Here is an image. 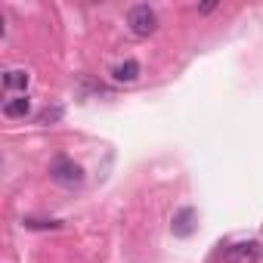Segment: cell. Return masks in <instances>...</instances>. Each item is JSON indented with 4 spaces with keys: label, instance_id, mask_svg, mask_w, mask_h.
<instances>
[{
    "label": "cell",
    "instance_id": "8992f818",
    "mask_svg": "<svg viewBox=\"0 0 263 263\" xmlns=\"http://www.w3.org/2000/svg\"><path fill=\"white\" fill-rule=\"evenodd\" d=\"M28 111H31V99H28V93H19V96H13V99L4 102V115H7V118H25Z\"/></svg>",
    "mask_w": 263,
    "mask_h": 263
},
{
    "label": "cell",
    "instance_id": "7a4b0ae2",
    "mask_svg": "<svg viewBox=\"0 0 263 263\" xmlns=\"http://www.w3.org/2000/svg\"><path fill=\"white\" fill-rule=\"evenodd\" d=\"M50 177H53V183L68 186V189H74V186H81V183H84V171H81V164H74V161H71V158H65V155H59V158L53 161Z\"/></svg>",
    "mask_w": 263,
    "mask_h": 263
},
{
    "label": "cell",
    "instance_id": "30bf717a",
    "mask_svg": "<svg viewBox=\"0 0 263 263\" xmlns=\"http://www.w3.org/2000/svg\"><path fill=\"white\" fill-rule=\"evenodd\" d=\"M214 10H217L214 0H211V4H201V7H198V13H214Z\"/></svg>",
    "mask_w": 263,
    "mask_h": 263
},
{
    "label": "cell",
    "instance_id": "52a82bcc",
    "mask_svg": "<svg viewBox=\"0 0 263 263\" xmlns=\"http://www.w3.org/2000/svg\"><path fill=\"white\" fill-rule=\"evenodd\" d=\"M28 81H31V74L25 71V68H10L7 74H4V87H10V90H28Z\"/></svg>",
    "mask_w": 263,
    "mask_h": 263
},
{
    "label": "cell",
    "instance_id": "5b68a950",
    "mask_svg": "<svg viewBox=\"0 0 263 263\" xmlns=\"http://www.w3.org/2000/svg\"><path fill=\"white\" fill-rule=\"evenodd\" d=\"M171 229H174V235H180V238L192 235V232H195V211H192V208H180Z\"/></svg>",
    "mask_w": 263,
    "mask_h": 263
},
{
    "label": "cell",
    "instance_id": "ba28073f",
    "mask_svg": "<svg viewBox=\"0 0 263 263\" xmlns=\"http://www.w3.org/2000/svg\"><path fill=\"white\" fill-rule=\"evenodd\" d=\"M62 105H47L41 115H37V124H56V121H62Z\"/></svg>",
    "mask_w": 263,
    "mask_h": 263
},
{
    "label": "cell",
    "instance_id": "277c9868",
    "mask_svg": "<svg viewBox=\"0 0 263 263\" xmlns=\"http://www.w3.org/2000/svg\"><path fill=\"white\" fill-rule=\"evenodd\" d=\"M137 78H140V62L137 59H124V62H118L111 68V81L115 84H134Z\"/></svg>",
    "mask_w": 263,
    "mask_h": 263
},
{
    "label": "cell",
    "instance_id": "9c48e42d",
    "mask_svg": "<svg viewBox=\"0 0 263 263\" xmlns=\"http://www.w3.org/2000/svg\"><path fill=\"white\" fill-rule=\"evenodd\" d=\"M28 229H62L59 220H25Z\"/></svg>",
    "mask_w": 263,
    "mask_h": 263
},
{
    "label": "cell",
    "instance_id": "3957f363",
    "mask_svg": "<svg viewBox=\"0 0 263 263\" xmlns=\"http://www.w3.org/2000/svg\"><path fill=\"white\" fill-rule=\"evenodd\" d=\"M260 257V245L257 241H238L232 248H226L223 263H254Z\"/></svg>",
    "mask_w": 263,
    "mask_h": 263
},
{
    "label": "cell",
    "instance_id": "6da1fadb",
    "mask_svg": "<svg viewBox=\"0 0 263 263\" xmlns=\"http://www.w3.org/2000/svg\"><path fill=\"white\" fill-rule=\"evenodd\" d=\"M127 28L134 37H149L158 31V13L149 7V4H137V7H130L127 10Z\"/></svg>",
    "mask_w": 263,
    "mask_h": 263
}]
</instances>
